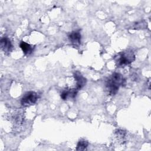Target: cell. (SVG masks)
I'll use <instances>...</instances> for the list:
<instances>
[{
    "label": "cell",
    "mask_w": 151,
    "mask_h": 151,
    "mask_svg": "<svg viewBox=\"0 0 151 151\" xmlns=\"http://www.w3.org/2000/svg\"><path fill=\"white\" fill-rule=\"evenodd\" d=\"M37 94L34 91L27 92L21 100V104L24 107L30 106L37 101Z\"/></svg>",
    "instance_id": "3957f363"
},
{
    "label": "cell",
    "mask_w": 151,
    "mask_h": 151,
    "mask_svg": "<svg viewBox=\"0 0 151 151\" xmlns=\"http://www.w3.org/2000/svg\"><path fill=\"white\" fill-rule=\"evenodd\" d=\"M74 78L77 83V89L79 90L83 88L86 83V79L81 74V73L78 71H76L74 74Z\"/></svg>",
    "instance_id": "277c9868"
},
{
    "label": "cell",
    "mask_w": 151,
    "mask_h": 151,
    "mask_svg": "<svg viewBox=\"0 0 151 151\" xmlns=\"http://www.w3.org/2000/svg\"><path fill=\"white\" fill-rule=\"evenodd\" d=\"M77 90H78L77 88H73V89L64 90L61 93V98L64 100H67L68 97L74 98L76 96V94L77 93Z\"/></svg>",
    "instance_id": "52a82bcc"
},
{
    "label": "cell",
    "mask_w": 151,
    "mask_h": 151,
    "mask_svg": "<svg viewBox=\"0 0 151 151\" xmlns=\"http://www.w3.org/2000/svg\"><path fill=\"white\" fill-rule=\"evenodd\" d=\"M135 59V55L132 50L128 49L123 52H122L118 55L116 63L117 67H124L131 64Z\"/></svg>",
    "instance_id": "7a4b0ae2"
},
{
    "label": "cell",
    "mask_w": 151,
    "mask_h": 151,
    "mask_svg": "<svg viewBox=\"0 0 151 151\" xmlns=\"http://www.w3.org/2000/svg\"><path fill=\"white\" fill-rule=\"evenodd\" d=\"M0 44H1V47L4 52H9L11 51L12 48V45L10 40L7 37L2 38L0 41Z\"/></svg>",
    "instance_id": "5b68a950"
},
{
    "label": "cell",
    "mask_w": 151,
    "mask_h": 151,
    "mask_svg": "<svg viewBox=\"0 0 151 151\" xmlns=\"http://www.w3.org/2000/svg\"><path fill=\"white\" fill-rule=\"evenodd\" d=\"M88 145V143L87 140H81L77 143L76 150H84L87 148Z\"/></svg>",
    "instance_id": "9c48e42d"
},
{
    "label": "cell",
    "mask_w": 151,
    "mask_h": 151,
    "mask_svg": "<svg viewBox=\"0 0 151 151\" xmlns=\"http://www.w3.org/2000/svg\"><path fill=\"white\" fill-rule=\"evenodd\" d=\"M68 38L73 44L76 45H79L81 42V34L77 31H72L68 35Z\"/></svg>",
    "instance_id": "8992f818"
},
{
    "label": "cell",
    "mask_w": 151,
    "mask_h": 151,
    "mask_svg": "<svg viewBox=\"0 0 151 151\" xmlns=\"http://www.w3.org/2000/svg\"><path fill=\"white\" fill-rule=\"evenodd\" d=\"M126 84V80L123 75L118 73H114L105 81L106 88L109 94L111 96L115 95L120 86Z\"/></svg>",
    "instance_id": "6da1fadb"
},
{
    "label": "cell",
    "mask_w": 151,
    "mask_h": 151,
    "mask_svg": "<svg viewBox=\"0 0 151 151\" xmlns=\"http://www.w3.org/2000/svg\"><path fill=\"white\" fill-rule=\"evenodd\" d=\"M19 46L21 47V48L22 49L23 52L25 54V55H29L30 54L32 51H33V48L32 47L28 44V43L24 42V41H21L20 42Z\"/></svg>",
    "instance_id": "ba28073f"
}]
</instances>
